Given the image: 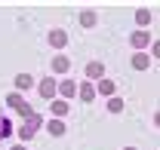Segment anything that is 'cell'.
Segmentation results:
<instances>
[{
    "instance_id": "cell-1",
    "label": "cell",
    "mask_w": 160,
    "mask_h": 150,
    "mask_svg": "<svg viewBox=\"0 0 160 150\" xmlns=\"http://www.w3.org/2000/svg\"><path fill=\"white\" fill-rule=\"evenodd\" d=\"M9 104L16 107V110H22V113H28V107H25V101H22L19 95H9Z\"/></svg>"
},
{
    "instance_id": "cell-2",
    "label": "cell",
    "mask_w": 160,
    "mask_h": 150,
    "mask_svg": "<svg viewBox=\"0 0 160 150\" xmlns=\"http://www.w3.org/2000/svg\"><path fill=\"white\" fill-rule=\"evenodd\" d=\"M148 34H145V31H139V34H132V46H145V43H148Z\"/></svg>"
},
{
    "instance_id": "cell-3",
    "label": "cell",
    "mask_w": 160,
    "mask_h": 150,
    "mask_svg": "<svg viewBox=\"0 0 160 150\" xmlns=\"http://www.w3.org/2000/svg\"><path fill=\"white\" fill-rule=\"evenodd\" d=\"M86 77H102V64H86Z\"/></svg>"
},
{
    "instance_id": "cell-4",
    "label": "cell",
    "mask_w": 160,
    "mask_h": 150,
    "mask_svg": "<svg viewBox=\"0 0 160 150\" xmlns=\"http://www.w3.org/2000/svg\"><path fill=\"white\" fill-rule=\"evenodd\" d=\"M108 110L120 113V110H123V101H120V98H111V101H108Z\"/></svg>"
},
{
    "instance_id": "cell-5",
    "label": "cell",
    "mask_w": 160,
    "mask_h": 150,
    "mask_svg": "<svg viewBox=\"0 0 160 150\" xmlns=\"http://www.w3.org/2000/svg\"><path fill=\"white\" fill-rule=\"evenodd\" d=\"M132 68H148V55H136L132 58Z\"/></svg>"
},
{
    "instance_id": "cell-6",
    "label": "cell",
    "mask_w": 160,
    "mask_h": 150,
    "mask_svg": "<svg viewBox=\"0 0 160 150\" xmlns=\"http://www.w3.org/2000/svg\"><path fill=\"white\" fill-rule=\"evenodd\" d=\"M49 132H52V135H62V132H65V126H62L59 120H52V123H49Z\"/></svg>"
},
{
    "instance_id": "cell-7",
    "label": "cell",
    "mask_w": 160,
    "mask_h": 150,
    "mask_svg": "<svg viewBox=\"0 0 160 150\" xmlns=\"http://www.w3.org/2000/svg\"><path fill=\"white\" fill-rule=\"evenodd\" d=\"M52 92H56V86H52V83H43V86H40V95H46V98H49Z\"/></svg>"
},
{
    "instance_id": "cell-8",
    "label": "cell",
    "mask_w": 160,
    "mask_h": 150,
    "mask_svg": "<svg viewBox=\"0 0 160 150\" xmlns=\"http://www.w3.org/2000/svg\"><path fill=\"white\" fill-rule=\"evenodd\" d=\"M16 83H19V89H28V86H31V77H28V74H22Z\"/></svg>"
},
{
    "instance_id": "cell-9",
    "label": "cell",
    "mask_w": 160,
    "mask_h": 150,
    "mask_svg": "<svg viewBox=\"0 0 160 150\" xmlns=\"http://www.w3.org/2000/svg\"><path fill=\"white\" fill-rule=\"evenodd\" d=\"M49 40H52V46H62V43H65V34H62V31H56Z\"/></svg>"
},
{
    "instance_id": "cell-10",
    "label": "cell",
    "mask_w": 160,
    "mask_h": 150,
    "mask_svg": "<svg viewBox=\"0 0 160 150\" xmlns=\"http://www.w3.org/2000/svg\"><path fill=\"white\" fill-rule=\"evenodd\" d=\"M80 21H83V25H86V28H89V25H92V21H96V16H92V12H83V16H80Z\"/></svg>"
},
{
    "instance_id": "cell-11",
    "label": "cell",
    "mask_w": 160,
    "mask_h": 150,
    "mask_svg": "<svg viewBox=\"0 0 160 150\" xmlns=\"http://www.w3.org/2000/svg\"><path fill=\"white\" fill-rule=\"evenodd\" d=\"M52 110H56V113H59V116H62V113L68 110V104H65V101H56V104H52Z\"/></svg>"
},
{
    "instance_id": "cell-12",
    "label": "cell",
    "mask_w": 160,
    "mask_h": 150,
    "mask_svg": "<svg viewBox=\"0 0 160 150\" xmlns=\"http://www.w3.org/2000/svg\"><path fill=\"white\" fill-rule=\"evenodd\" d=\"M62 92H65V95H74V83H71V80H68V83H62Z\"/></svg>"
},
{
    "instance_id": "cell-13",
    "label": "cell",
    "mask_w": 160,
    "mask_h": 150,
    "mask_svg": "<svg viewBox=\"0 0 160 150\" xmlns=\"http://www.w3.org/2000/svg\"><path fill=\"white\" fill-rule=\"evenodd\" d=\"M154 52H157V58H160V43H157V46H154Z\"/></svg>"
},
{
    "instance_id": "cell-14",
    "label": "cell",
    "mask_w": 160,
    "mask_h": 150,
    "mask_svg": "<svg viewBox=\"0 0 160 150\" xmlns=\"http://www.w3.org/2000/svg\"><path fill=\"white\" fill-rule=\"evenodd\" d=\"M157 126H160V113H157Z\"/></svg>"
},
{
    "instance_id": "cell-15",
    "label": "cell",
    "mask_w": 160,
    "mask_h": 150,
    "mask_svg": "<svg viewBox=\"0 0 160 150\" xmlns=\"http://www.w3.org/2000/svg\"><path fill=\"white\" fill-rule=\"evenodd\" d=\"M12 150H25V147H12Z\"/></svg>"
},
{
    "instance_id": "cell-16",
    "label": "cell",
    "mask_w": 160,
    "mask_h": 150,
    "mask_svg": "<svg viewBox=\"0 0 160 150\" xmlns=\"http://www.w3.org/2000/svg\"><path fill=\"white\" fill-rule=\"evenodd\" d=\"M126 150H136V147H126Z\"/></svg>"
}]
</instances>
